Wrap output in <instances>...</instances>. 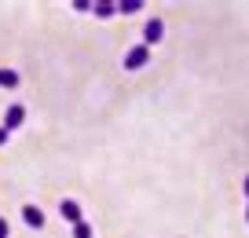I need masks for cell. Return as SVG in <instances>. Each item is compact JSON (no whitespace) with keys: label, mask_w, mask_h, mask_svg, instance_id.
Listing matches in <instances>:
<instances>
[{"label":"cell","mask_w":249,"mask_h":238,"mask_svg":"<svg viewBox=\"0 0 249 238\" xmlns=\"http://www.w3.org/2000/svg\"><path fill=\"white\" fill-rule=\"evenodd\" d=\"M246 198H249V176H246Z\"/></svg>","instance_id":"12"},{"label":"cell","mask_w":249,"mask_h":238,"mask_svg":"<svg viewBox=\"0 0 249 238\" xmlns=\"http://www.w3.org/2000/svg\"><path fill=\"white\" fill-rule=\"evenodd\" d=\"M59 213H62V220H66V223H73V227L81 223V205H77L73 198H66V201H62V205H59Z\"/></svg>","instance_id":"3"},{"label":"cell","mask_w":249,"mask_h":238,"mask_svg":"<svg viewBox=\"0 0 249 238\" xmlns=\"http://www.w3.org/2000/svg\"><path fill=\"white\" fill-rule=\"evenodd\" d=\"M22 220L30 223V227H37V231L44 227V213H40L37 205H22Z\"/></svg>","instance_id":"5"},{"label":"cell","mask_w":249,"mask_h":238,"mask_svg":"<svg viewBox=\"0 0 249 238\" xmlns=\"http://www.w3.org/2000/svg\"><path fill=\"white\" fill-rule=\"evenodd\" d=\"M147 62H150V48L147 44H136V48L124 52V70H143Z\"/></svg>","instance_id":"1"},{"label":"cell","mask_w":249,"mask_h":238,"mask_svg":"<svg viewBox=\"0 0 249 238\" xmlns=\"http://www.w3.org/2000/svg\"><path fill=\"white\" fill-rule=\"evenodd\" d=\"M161 33H165V22H161V18H150V22L147 26H143V44H158V40H161Z\"/></svg>","instance_id":"2"},{"label":"cell","mask_w":249,"mask_h":238,"mask_svg":"<svg viewBox=\"0 0 249 238\" xmlns=\"http://www.w3.org/2000/svg\"><path fill=\"white\" fill-rule=\"evenodd\" d=\"M246 220H249V205H246Z\"/></svg>","instance_id":"13"},{"label":"cell","mask_w":249,"mask_h":238,"mask_svg":"<svg viewBox=\"0 0 249 238\" xmlns=\"http://www.w3.org/2000/svg\"><path fill=\"white\" fill-rule=\"evenodd\" d=\"M26 121V107H18V103H15V107H8V114H4V128H18V125H22Z\"/></svg>","instance_id":"4"},{"label":"cell","mask_w":249,"mask_h":238,"mask_svg":"<svg viewBox=\"0 0 249 238\" xmlns=\"http://www.w3.org/2000/svg\"><path fill=\"white\" fill-rule=\"evenodd\" d=\"M8 143V128H4V125H0V146Z\"/></svg>","instance_id":"11"},{"label":"cell","mask_w":249,"mask_h":238,"mask_svg":"<svg viewBox=\"0 0 249 238\" xmlns=\"http://www.w3.org/2000/svg\"><path fill=\"white\" fill-rule=\"evenodd\" d=\"M140 8H143L140 0H121V4H117V11H124V15H136Z\"/></svg>","instance_id":"8"},{"label":"cell","mask_w":249,"mask_h":238,"mask_svg":"<svg viewBox=\"0 0 249 238\" xmlns=\"http://www.w3.org/2000/svg\"><path fill=\"white\" fill-rule=\"evenodd\" d=\"M73 238H92V223H85V220H81L77 227H73Z\"/></svg>","instance_id":"9"},{"label":"cell","mask_w":249,"mask_h":238,"mask_svg":"<svg viewBox=\"0 0 249 238\" xmlns=\"http://www.w3.org/2000/svg\"><path fill=\"white\" fill-rule=\"evenodd\" d=\"M92 8H95V15H99V18H110L117 11V4H110V0H95Z\"/></svg>","instance_id":"6"},{"label":"cell","mask_w":249,"mask_h":238,"mask_svg":"<svg viewBox=\"0 0 249 238\" xmlns=\"http://www.w3.org/2000/svg\"><path fill=\"white\" fill-rule=\"evenodd\" d=\"M0 238H8V220L0 216Z\"/></svg>","instance_id":"10"},{"label":"cell","mask_w":249,"mask_h":238,"mask_svg":"<svg viewBox=\"0 0 249 238\" xmlns=\"http://www.w3.org/2000/svg\"><path fill=\"white\" fill-rule=\"evenodd\" d=\"M0 85H4V88H15L18 85V73H15V70H0Z\"/></svg>","instance_id":"7"}]
</instances>
